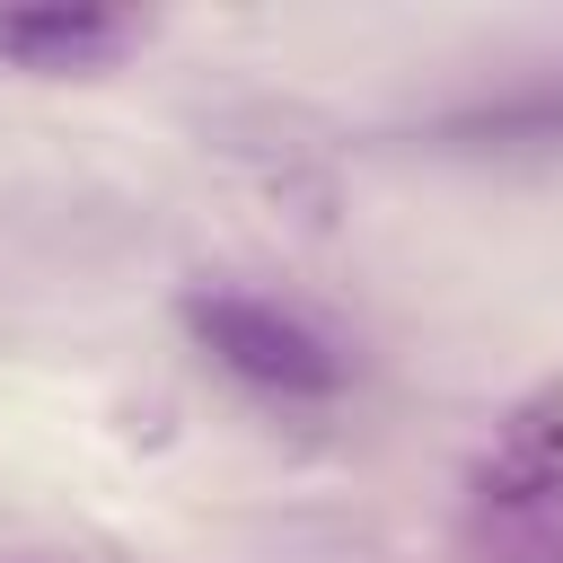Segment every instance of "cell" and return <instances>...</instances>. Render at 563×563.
I'll return each mask as SVG.
<instances>
[{"label": "cell", "mask_w": 563, "mask_h": 563, "mask_svg": "<svg viewBox=\"0 0 563 563\" xmlns=\"http://www.w3.org/2000/svg\"><path fill=\"white\" fill-rule=\"evenodd\" d=\"M185 325L194 343L238 369L246 387H273V396H334L343 387V352L282 299H255V290H194L185 299Z\"/></svg>", "instance_id": "cell-1"}, {"label": "cell", "mask_w": 563, "mask_h": 563, "mask_svg": "<svg viewBox=\"0 0 563 563\" xmlns=\"http://www.w3.org/2000/svg\"><path fill=\"white\" fill-rule=\"evenodd\" d=\"M475 510L493 519L501 545L554 554V537H563V387L510 405V422L475 457Z\"/></svg>", "instance_id": "cell-2"}, {"label": "cell", "mask_w": 563, "mask_h": 563, "mask_svg": "<svg viewBox=\"0 0 563 563\" xmlns=\"http://www.w3.org/2000/svg\"><path fill=\"white\" fill-rule=\"evenodd\" d=\"M141 44L132 9H88V0H53V9H0V62L35 70V79H70V70H114Z\"/></svg>", "instance_id": "cell-3"}]
</instances>
